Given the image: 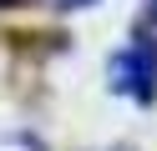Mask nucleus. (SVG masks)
<instances>
[{
	"instance_id": "1",
	"label": "nucleus",
	"mask_w": 157,
	"mask_h": 151,
	"mask_svg": "<svg viewBox=\"0 0 157 151\" xmlns=\"http://www.w3.org/2000/svg\"><path fill=\"white\" fill-rule=\"evenodd\" d=\"M106 76H112V91H117V96L152 101V91H157V56L142 45V40H132L127 50H117V56H112Z\"/></svg>"
},
{
	"instance_id": "2",
	"label": "nucleus",
	"mask_w": 157,
	"mask_h": 151,
	"mask_svg": "<svg viewBox=\"0 0 157 151\" xmlns=\"http://www.w3.org/2000/svg\"><path fill=\"white\" fill-rule=\"evenodd\" d=\"M132 40H142V45L157 56V0H147V15L137 20V35H132Z\"/></svg>"
},
{
	"instance_id": "3",
	"label": "nucleus",
	"mask_w": 157,
	"mask_h": 151,
	"mask_svg": "<svg viewBox=\"0 0 157 151\" xmlns=\"http://www.w3.org/2000/svg\"><path fill=\"white\" fill-rule=\"evenodd\" d=\"M56 5H66V10H76V5H91V0H56Z\"/></svg>"
},
{
	"instance_id": "4",
	"label": "nucleus",
	"mask_w": 157,
	"mask_h": 151,
	"mask_svg": "<svg viewBox=\"0 0 157 151\" xmlns=\"http://www.w3.org/2000/svg\"><path fill=\"white\" fill-rule=\"evenodd\" d=\"M0 5H15V0H0Z\"/></svg>"
}]
</instances>
